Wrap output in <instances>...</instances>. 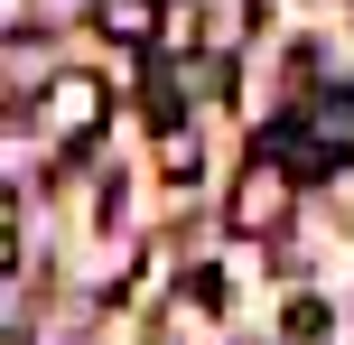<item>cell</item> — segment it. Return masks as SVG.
Returning a JSON list of instances; mask_svg holds the SVG:
<instances>
[{
    "label": "cell",
    "mask_w": 354,
    "mask_h": 345,
    "mask_svg": "<svg viewBox=\"0 0 354 345\" xmlns=\"http://www.w3.org/2000/svg\"><path fill=\"white\" fill-rule=\"evenodd\" d=\"M289 205H299V168H289L280 149H252V168L233 178V196H224V224L243 243H261V234L289 224Z\"/></svg>",
    "instance_id": "6da1fadb"
},
{
    "label": "cell",
    "mask_w": 354,
    "mask_h": 345,
    "mask_svg": "<svg viewBox=\"0 0 354 345\" xmlns=\"http://www.w3.org/2000/svg\"><path fill=\"white\" fill-rule=\"evenodd\" d=\"M47 122L84 149L93 131H103V75H56V84H47Z\"/></svg>",
    "instance_id": "7a4b0ae2"
},
{
    "label": "cell",
    "mask_w": 354,
    "mask_h": 345,
    "mask_svg": "<svg viewBox=\"0 0 354 345\" xmlns=\"http://www.w3.org/2000/svg\"><path fill=\"white\" fill-rule=\"evenodd\" d=\"M299 122H308V140H317V149H326L336 168L354 159V93H317V103H308Z\"/></svg>",
    "instance_id": "3957f363"
},
{
    "label": "cell",
    "mask_w": 354,
    "mask_h": 345,
    "mask_svg": "<svg viewBox=\"0 0 354 345\" xmlns=\"http://www.w3.org/2000/svg\"><path fill=\"white\" fill-rule=\"evenodd\" d=\"M196 28H205V0H168V10H159V37H149V47H159V56H196V47H205Z\"/></svg>",
    "instance_id": "277c9868"
},
{
    "label": "cell",
    "mask_w": 354,
    "mask_h": 345,
    "mask_svg": "<svg viewBox=\"0 0 354 345\" xmlns=\"http://www.w3.org/2000/svg\"><path fill=\"white\" fill-rule=\"evenodd\" d=\"M84 10H93L103 37H159V10L149 0H84Z\"/></svg>",
    "instance_id": "5b68a950"
},
{
    "label": "cell",
    "mask_w": 354,
    "mask_h": 345,
    "mask_svg": "<svg viewBox=\"0 0 354 345\" xmlns=\"http://www.w3.org/2000/svg\"><path fill=\"white\" fill-rule=\"evenodd\" d=\"M280 336L317 345V336H326V299H308V290H299V299H289V308H280Z\"/></svg>",
    "instance_id": "8992f818"
},
{
    "label": "cell",
    "mask_w": 354,
    "mask_h": 345,
    "mask_svg": "<svg viewBox=\"0 0 354 345\" xmlns=\"http://www.w3.org/2000/svg\"><path fill=\"white\" fill-rule=\"evenodd\" d=\"M159 168H168V178H196V131H159Z\"/></svg>",
    "instance_id": "52a82bcc"
}]
</instances>
